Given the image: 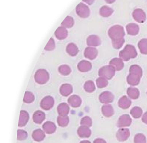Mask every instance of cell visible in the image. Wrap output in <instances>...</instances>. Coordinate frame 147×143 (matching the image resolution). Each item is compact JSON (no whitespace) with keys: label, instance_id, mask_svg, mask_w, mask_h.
<instances>
[{"label":"cell","instance_id":"8d00e7d4","mask_svg":"<svg viewBox=\"0 0 147 143\" xmlns=\"http://www.w3.org/2000/svg\"><path fill=\"white\" fill-rule=\"evenodd\" d=\"M135 143H145V138L143 134H138L135 138Z\"/></svg>","mask_w":147,"mask_h":143},{"label":"cell","instance_id":"30bf717a","mask_svg":"<svg viewBox=\"0 0 147 143\" xmlns=\"http://www.w3.org/2000/svg\"><path fill=\"white\" fill-rule=\"evenodd\" d=\"M87 44L89 46H98L101 44V40L98 36L91 35L86 39Z\"/></svg>","mask_w":147,"mask_h":143},{"label":"cell","instance_id":"ac0fdd59","mask_svg":"<svg viewBox=\"0 0 147 143\" xmlns=\"http://www.w3.org/2000/svg\"><path fill=\"white\" fill-rule=\"evenodd\" d=\"M66 51L69 55L74 57L77 55L79 50L78 47L74 43H70L67 46Z\"/></svg>","mask_w":147,"mask_h":143},{"label":"cell","instance_id":"44dd1931","mask_svg":"<svg viewBox=\"0 0 147 143\" xmlns=\"http://www.w3.org/2000/svg\"><path fill=\"white\" fill-rule=\"evenodd\" d=\"M113 11L114 10L112 8L105 5L102 6L100 9V15L103 17H108L112 15Z\"/></svg>","mask_w":147,"mask_h":143},{"label":"cell","instance_id":"603a6c76","mask_svg":"<svg viewBox=\"0 0 147 143\" xmlns=\"http://www.w3.org/2000/svg\"><path fill=\"white\" fill-rule=\"evenodd\" d=\"M45 118V114L42 111L38 110L33 114V119L34 122L38 124L42 123Z\"/></svg>","mask_w":147,"mask_h":143},{"label":"cell","instance_id":"8fae6325","mask_svg":"<svg viewBox=\"0 0 147 143\" xmlns=\"http://www.w3.org/2000/svg\"><path fill=\"white\" fill-rule=\"evenodd\" d=\"M55 33V36L57 39L62 40L65 39L67 37L68 32L66 28L61 26L57 28Z\"/></svg>","mask_w":147,"mask_h":143},{"label":"cell","instance_id":"5b68a950","mask_svg":"<svg viewBox=\"0 0 147 143\" xmlns=\"http://www.w3.org/2000/svg\"><path fill=\"white\" fill-rule=\"evenodd\" d=\"M77 15L82 18H87L90 15V9L85 3L81 2L76 7Z\"/></svg>","mask_w":147,"mask_h":143},{"label":"cell","instance_id":"e575fe53","mask_svg":"<svg viewBox=\"0 0 147 143\" xmlns=\"http://www.w3.org/2000/svg\"><path fill=\"white\" fill-rule=\"evenodd\" d=\"M97 86L99 88H102L106 86L107 84V81L103 78H99L96 80Z\"/></svg>","mask_w":147,"mask_h":143},{"label":"cell","instance_id":"74e56055","mask_svg":"<svg viewBox=\"0 0 147 143\" xmlns=\"http://www.w3.org/2000/svg\"><path fill=\"white\" fill-rule=\"evenodd\" d=\"M87 117H85L82 119L81 121V125L82 126H85L90 127L92 125V122H91L90 119H88Z\"/></svg>","mask_w":147,"mask_h":143},{"label":"cell","instance_id":"836d02e7","mask_svg":"<svg viewBox=\"0 0 147 143\" xmlns=\"http://www.w3.org/2000/svg\"><path fill=\"white\" fill-rule=\"evenodd\" d=\"M28 137V134L26 132L22 129H19L18 132V137L17 139L18 140H23L26 139Z\"/></svg>","mask_w":147,"mask_h":143},{"label":"cell","instance_id":"d590c367","mask_svg":"<svg viewBox=\"0 0 147 143\" xmlns=\"http://www.w3.org/2000/svg\"><path fill=\"white\" fill-rule=\"evenodd\" d=\"M124 43V39H123V40H120V41L112 42L113 46L116 49H120L122 47Z\"/></svg>","mask_w":147,"mask_h":143},{"label":"cell","instance_id":"d6986e66","mask_svg":"<svg viewBox=\"0 0 147 143\" xmlns=\"http://www.w3.org/2000/svg\"><path fill=\"white\" fill-rule=\"evenodd\" d=\"M69 103L73 107H78L81 104L82 100L77 95L70 96L68 100Z\"/></svg>","mask_w":147,"mask_h":143},{"label":"cell","instance_id":"cb8c5ba5","mask_svg":"<svg viewBox=\"0 0 147 143\" xmlns=\"http://www.w3.org/2000/svg\"><path fill=\"white\" fill-rule=\"evenodd\" d=\"M58 112L61 115H67L69 112V108L67 104H60L57 107Z\"/></svg>","mask_w":147,"mask_h":143},{"label":"cell","instance_id":"ffe728a7","mask_svg":"<svg viewBox=\"0 0 147 143\" xmlns=\"http://www.w3.org/2000/svg\"><path fill=\"white\" fill-rule=\"evenodd\" d=\"M32 137L34 140L39 142L43 140L45 137V134L41 129H37L33 131Z\"/></svg>","mask_w":147,"mask_h":143},{"label":"cell","instance_id":"f1b7e54d","mask_svg":"<svg viewBox=\"0 0 147 143\" xmlns=\"http://www.w3.org/2000/svg\"><path fill=\"white\" fill-rule=\"evenodd\" d=\"M84 89L87 92H92L95 90L94 83L92 80H88L84 84Z\"/></svg>","mask_w":147,"mask_h":143},{"label":"cell","instance_id":"484cf974","mask_svg":"<svg viewBox=\"0 0 147 143\" xmlns=\"http://www.w3.org/2000/svg\"><path fill=\"white\" fill-rule=\"evenodd\" d=\"M74 24V19L70 16H67L61 23V25L65 28H70Z\"/></svg>","mask_w":147,"mask_h":143},{"label":"cell","instance_id":"6da1fadb","mask_svg":"<svg viewBox=\"0 0 147 143\" xmlns=\"http://www.w3.org/2000/svg\"><path fill=\"white\" fill-rule=\"evenodd\" d=\"M130 72L127 78L128 83L131 85L138 84L142 75V69L138 65H132L130 68Z\"/></svg>","mask_w":147,"mask_h":143},{"label":"cell","instance_id":"1f68e13d","mask_svg":"<svg viewBox=\"0 0 147 143\" xmlns=\"http://www.w3.org/2000/svg\"><path fill=\"white\" fill-rule=\"evenodd\" d=\"M128 94L131 98H136L139 96V91L137 88H129L128 89Z\"/></svg>","mask_w":147,"mask_h":143},{"label":"cell","instance_id":"4dcf8cb0","mask_svg":"<svg viewBox=\"0 0 147 143\" xmlns=\"http://www.w3.org/2000/svg\"><path fill=\"white\" fill-rule=\"evenodd\" d=\"M35 96L33 93L30 92H26L24 97V101L25 103H30L34 101Z\"/></svg>","mask_w":147,"mask_h":143},{"label":"cell","instance_id":"7c38bea8","mask_svg":"<svg viewBox=\"0 0 147 143\" xmlns=\"http://www.w3.org/2000/svg\"><path fill=\"white\" fill-rule=\"evenodd\" d=\"M77 68L78 70L81 72H88L92 69V63L88 61L83 60L79 63L77 65Z\"/></svg>","mask_w":147,"mask_h":143},{"label":"cell","instance_id":"4fadbf2b","mask_svg":"<svg viewBox=\"0 0 147 143\" xmlns=\"http://www.w3.org/2000/svg\"><path fill=\"white\" fill-rule=\"evenodd\" d=\"M127 33L129 35L135 36L137 35L139 33V26L135 23H130L126 26Z\"/></svg>","mask_w":147,"mask_h":143},{"label":"cell","instance_id":"5bb4252c","mask_svg":"<svg viewBox=\"0 0 147 143\" xmlns=\"http://www.w3.org/2000/svg\"><path fill=\"white\" fill-rule=\"evenodd\" d=\"M110 65L114 68L116 70H121L123 67L124 63L123 60L119 58H114L110 62Z\"/></svg>","mask_w":147,"mask_h":143},{"label":"cell","instance_id":"2e32d148","mask_svg":"<svg viewBox=\"0 0 147 143\" xmlns=\"http://www.w3.org/2000/svg\"><path fill=\"white\" fill-rule=\"evenodd\" d=\"M77 134L81 138H88L91 135V132L88 127L81 126L78 128Z\"/></svg>","mask_w":147,"mask_h":143},{"label":"cell","instance_id":"3957f363","mask_svg":"<svg viewBox=\"0 0 147 143\" xmlns=\"http://www.w3.org/2000/svg\"><path fill=\"white\" fill-rule=\"evenodd\" d=\"M138 53L136 48L133 45L127 44L123 49L119 52V57L125 61H128L130 59L135 58L137 56Z\"/></svg>","mask_w":147,"mask_h":143},{"label":"cell","instance_id":"83f0119b","mask_svg":"<svg viewBox=\"0 0 147 143\" xmlns=\"http://www.w3.org/2000/svg\"><path fill=\"white\" fill-rule=\"evenodd\" d=\"M59 72L63 75H68L71 73V69L70 67L67 65H62L58 68Z\"/></svg>","mask_w":147,"mask_h":143},{"label":"cell","instance_id":"7a4b0ae2","mask_svg":"<svg viewBox=\"0 0 147 143\" xmlns=\"http://www.w3.org/2000/svg\"><path fill=\"white\" fill-rule=\"evenodd\" d=\"M108 34L111 39L112 42H114L123 39L125 32L123 26L119 25H115L109 29Z\"/></svg>","mask_w":147,"mask_h":143},{"label":"cell","instance_id":"277c9868","mask_svg":"<svg viewBox=\"0 0 147 143\" xmlns=\"http://www.w3.org/2000/svg\"><path fill=\"white\" fill-rule=\"evenodd\" d=\"M35 81L39 84H42L48 82L49 78V73L45 69H39L35 73Z\"/></svg>","mask_w":147,"mask_h":143},{"label":"cell","instance_id":"9c48e42d","mask_svg":"<svg viewBox=\"0 0 147 143\" xmlns=\"http://www.w3.org/2000/svg\"><path fill=\"white\" fill-rule=\"evenodd\" d=\"M54 104V100L53 97L51 96H47L44 98L41 101V107L45 110H48L53 107Z\"/></svg>","mask_w":147,"mask_h":143},{"label":"cell","instance_id":"9a60e30c","mask_svg":"<svg viewBox=\"0 0 147 143\" xmlns=\"http://www.w3.org/2000/svg\"><path fill=\"white\" fill-rule=\"evenodd\" d=\"M43 129L48 134L54 133L56 130V125L51 122H46L43 125Z\"/></svg>","mask_w":147,"mask_h":143},{"label":"cell","instance_id":"f35d334b","mask_svg":"<svg viewBox=\"0 0 147 143\" xmlns=\"http://www.w3.org/2000/svg\"><path fill=\"white\" fill-rule=\"evenodd\" d=\"M94 143H106L104 140L102 139L98 138L95 140L94 141Z\"/></svg>","mask_w":147,"mask_h":143},{"label":"cell","instance_id":"d6a6232c","mask_svg":"<svg viewBox=\"0 0 147 143\" xmlns=\"http://www.w3.org/2000/svg\"><path fill=\"white\" fill-rule=\"evenodd\" d=\"M55 40L53 38H51L46 45V46L45 48V50L48 51H51L55 49Z\"/></svg>","mask_w":147,"mask_h":143},{"label":"cell","instance_id":"ba28073f","mask_svg":"<svg viewBox=\"0 0 147 143\" xmlns=\"http://www.w3.org/2000/svg\"><path fill=\"white\" fill-rule=\"evenodd\" d=\"M84 56L90 60H94L98 55V51L96 48L92 47H86L84 51Z\"/></svg>","mask_w":147,"mask_h":143},{"label":"cell","instance_id":"52a82bcc","mask_svg":"<svg viewBox=\"0 0 147 143\" xmlns=\"http://www.w3.org/2000/svg\"><path fill=\"white\" fill-rule=\"evenodd\" d=\"M132 16L135 20L138 23H143L146 20V14L141 9H135L132 13Z\"/></svg>","mask_w":147,"mask_h":143},{"label":"cell","instance_id":"e0dca14e","mask_svg":"<svg viewBox=\"0 0 147 143\" xmlns=\"http://www.w3.org/2000/svg\"><path fill=\"white\" fill-rule=\"evenodd\" d=\"M60 92L62 96H67L72 93L73 92V87L69 84H63L60 87Z\"/></svg>","mask_w":147,"mask_h":143},{"label":"cell","instance_id":"8992f818","mask_svg":"<svg viewBox=\"0 0 147 143\" xmlns=\"http://www.w3.org/2000/svg\"><path fill=\"white\" fill-rule=\"evenodd\" d=\"M115 74V69L111 66H106L102 67L99 71V75L110 79Z\"/></svg>","mask_w":147,"mask_h":143},{"label":"cell","instance_id":"d4e9b609","mask_svg":"<svg viewBox=\"0 0 147 143\" xmlns=\"http://www.w3.org/2000/svg\"><path fill=\"white\" fill-rule=\"evenodd\" d=\"M140 52L143 55H147V39H142L138 43Z\"/></svg>","mask_w":147,"mask_h":143},{"label":"cell","instance_id":"ab89813d","mask_svg":"<svg viewBox=\"0 0 147 143\" xmlns=\"http://www.w3.org/2000/svg\"><path fill=\"white\" fill-rule=\"evenodd\" d=\"M80 143H91L90 141H88V140H82L81 141Z\"/></svg>","mask_w":147,"mask_h":143},{"label":"cell","instance_id":"f546056e","mask_svg":"<svg viewBox=\"0 0 147 143\" xmlns=\"http://www.w3.org/2000/svg\"><path fill=\"white\" fill-rule=\"evenodd\" d=\"M129 132L128 130H122L119 131L117 134V138L119 140H125L129 137Z\"/></svg>","mask_w":147,"mask_h":143},{"label":"cell","instance_id":"7402d4cb","mask_svg":"<svg viewBox=\"0 0 147 143\" xmlns=\"http://www.w3.org/2000/svg\"><path fill=\"white\" fill-rule=\"evenodd\" d=\"M29 115L26 111L22 110L20 112L19 126L23 127L26 125L29 120Z\"/></svg>","mask_w":147,"mask_h":143},{"label":"cell","instance_id":"4316f807","mask_svg":"<svg viewBox=\"0 0 147 143\" xmlns=\"http://www.w3.org/2000/svg\"><path fill=\"white\" fill-rule=\"evenodd\" d=\"M69 122V119L67 115H60L57 119L58 125L61 127H65L67 126Z\"/></svg>","mask_w":147,"mask_h":143}]
</instances>
